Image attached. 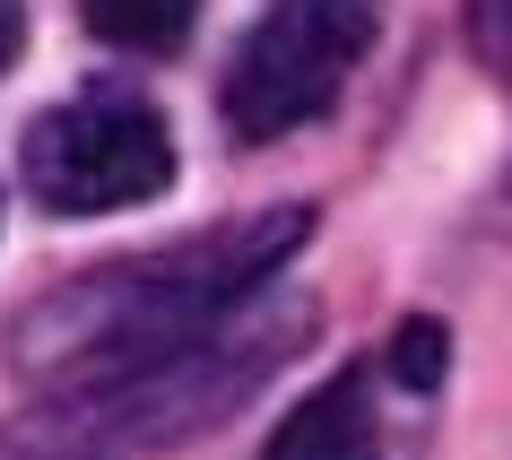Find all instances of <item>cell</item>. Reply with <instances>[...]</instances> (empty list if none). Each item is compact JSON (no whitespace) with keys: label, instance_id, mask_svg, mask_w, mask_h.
I'll return each mask as SVG.
<instances>
[{"label":"cell","instance_id":"obj_1","mask_svg":"<svg viewBox=\"0 0 512 460\" xmlns=\"http://www.w3.org/2000/svg\"><path fill=\"white\" fill-rule=\"evenodd\" d=\"M304 226H313V209H261L252 226H226V235L174 244L157 261H122L105 278H79L70 296H53L18 330V348H27L35 374H61V382L174 356L191 339H209L226 322V304L270 287L278 261L304 244Z\"/></svg>","mask_w":512,"mask_h":460},{"label":"cell","instance_id":"obj_3","mask_svg":"<svg viewBox=\"0 0 512 460\" xmlns=\"http://www.w3.org/2000/svg\"><path fill=\"white\" fill-rule=\"evenodd\" d=\"M365 44H374V0H270L226 61V87H217L226 131L278 139L330 113Z\"/></svg>","mask_w":512,"mask_h":460},{"label":"cell","instance_id":"obj_4","mask_svg":"<svg viewBox=\"0 0 512 460\" xmlns=\"http://www.w3.org/2000/svg\"><path fill=\"white\" fill-rule=\"evenodd\" d=\"M18 174H27V200L53 217L139 209L174 183V139L139 96H70L27 131Z\"/></svg>","mask_w":512,"mask_h":460},{"label":"cell","instance_id":"obj_9","mask_svg":"<svg viewBox=\"0 0 512 460\" xmlns=\"http://www.w3.org/2000/svg\"><path fill=\"white\" fill-rule=\"evenodd\" d=\"M18 44H27V18H18V0H0V70L18 61Z\"/></svg>","mask_w":512,"mask_h":460},{"label":"cell","instance_id":"obj_5","mask_svg":"<svg viewBox=\"0 0 512 460\" xmlns=\"http://www.w3.org/2000/svg\"><path fill=\"white\" fill-rule=\"evenodd\" d=\"M270 460H382V426H374V382L330 374L322 391H304L296 417L270 434Z\"/></svg>","mask_w":512,"mask_h":460},{"label":"cell","instance_id":"obj_2","mask_svg":"<svg viewBox=\"0 0 512 460\" xmlns=\"http://www.w3.org/2000/svg\"><path fill=\"white\" fill-rule=\"evenodd\" d=\"M304 330H313V313L296 304V313H270V322L235 330V339L209 330V339H191L174 356L61 382V400H44L27 426H0V460H139L157 443H191L226 408L252 400Z\"/></svg>","mask_w":512,"mask_h":460},{"label":"cell","instance_id":"obj_6","mask_svg":"<svg viewBox=\"0 0 512 460\" xmlns=\"http://www.w3.org/2000/svg\"><path fill=\"white\" fill-rule=\"evenodd\" d=\"M79 18L122 53H174L200 18V0H79Z\"/></svg>","mask_w":512,"mask_h":460},{"label":"cell","instance_id":"obj_7","mask_svg":"<svg viewBox=\"0 0 512 460\" xmlns=\"http://www.w3.org/2000/svg\"><path fill=\"white\" fill-rule=\"evenodd\" d=\"M443 356H452V330L443 322H408L400 339H391V382L434 391V382H443Z\"/></svg>","mask_w":512,"mask_h":460},{"label":"cell","instance_id":"obj_8","mask_svg":"<svg viewBox=\"0 0 512 460\" xmlns=\"http://www.w3.org/2000/svg\"><path fill=\"white\" fill-rule=\"evenodd\" d=\"M469 44H478L486 70L512 79V0H469Z\"/></svg>","mask_w":512,"mask_h":460}]
</instances>
